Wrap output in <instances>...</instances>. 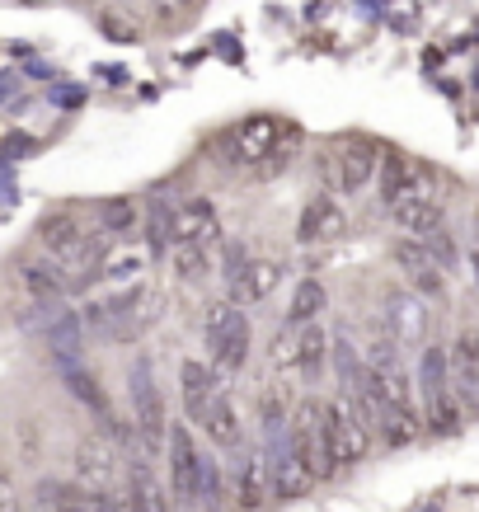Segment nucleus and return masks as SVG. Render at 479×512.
<instances>
[{
  "label": "nucleus",
  "mask_w": 479,
  "mask_h": 512,
  "mask_svg": "<svg viewBox=\"0 0 479 512\" xmlns=\"http://www.w3.org/2000/svg\"><path fill=\"white\" fill-rule=\"evenodd\" d=\"M414 390L418 409L428 433H461V395H456V376H451V353L442 343H423L414 367Z\"/></svg>",
  "instance_id": "1"
},
{
  "label": "nucleus",
  "mask_w": 479,
  "mask_h": 512,
  "mask_svg": "<svg viewBox=\"0 0 479 512\" xmlns=\"http://www.w3.org/2000/svg\"><path fill=\"white\" fill-rule=\"evenodd\" d=\"M202 348H207V362H212L221 376L245 372L249 353H254V329H249L245 306L217 301V306L207 311V320H202Z\"/></svg>",
  "instance_id": "2"
},
{
  "label": "nucleus",
  "mask_w": 479,
  "mask_h": 512,
  "mask_svg": "<svg viewBox=\"0 0 479 512\" xmlns=\"http://www.w3.org/2000/svg\"><path fill=\"white\" fill-rule=\"evenodd\" d=\"M127 404H132V428H137L141 447L165 451L174 423H170V409H165V390L155 386L151 357H137V362L127 367Z\"/></svg>",
  "instance_id": "3"
},
{
  "label": "nucleus",
  "mask_w": 479,
  "mask_h": 512,
  "mask_svg": "<svg viewBox=\"0 0 479 512\" xmlns=\"http://www.w3.org/2000/svg\"><path fill=\"white\" fill-rule=\"evenodd\" d=\"M207 466L212 456L198 447L193 428L174 423L170 428V442H165V484L179 508H202V484H207Z\"/></svg>",
  "instance_id": "4"
},
{
  "label": "nucleus",
  "mask_w": 479,
  "mask_h": 512,
  "mask_svg": "<svg viewBox=\"0 0 479 512\" xmlns=\"http://www.w3.org/2000/svg\"><path fill=\"white\" fill-rule=\"evenodd\" d=\"M320 433H325V451H329V466H334V470L357 466V461H362V456L371 451V428L357 419V414L339 400V395H334V400H325Z\"/></svg>",
  "instance_id": "5"
},
{
  "label": "nucleus",
  "mask_w": 479,
  "mask_h": 512,
  "mask_svg": "<svg viewBox=\"0 0 479 512\" xmlns=\"http://www.w3.org/2000/svg\"><path fill=\"white\" fill-rule=\"evenodd\" d=\"M123 508L127 512H174L170 484L151 466V451L132 447L123 461Z\"/></svg>",
  "instance_id": "6"
},
{
  "label": "nucleus",
  "mask_w": 479,
  "mask_h": 512,
  "mask_svg": "<svg viewBox=\"0 0 479 512\" xmlns=\"http://www.w3.org/2000/svg\"><path fill=\"white\" fill-rule=\"evenodd\" d=\"M376 198L386 212H400L409 202H423V198H437V179L418 160H404V156H390L381 160V174H376Z\"/></svg>",
  "instance_id": "7"
},
{
  "label": "nucleus",
  "mask_w": 479,
  "mask_h": 512,
  "mask_svg": "<svg viewBox=\"0 0 479 512\" xmlns=\"http://www.w3.org/2000/svg\"><path fill=\"white\" fill-rule=\"evenodd\" d=\"M390 259H395V268L404 273V287L414 296H423V301H442V296H447V268L428 254L423 240L400 235V240L390 245Z\"/></svg>",
  "instance_id": "8"
},
{
  "label": "nucleus",
  "mask_w": 479,
  "mask_h": 512,
  "mask_svg": "<svg viewBox=\"0 0 479 512\" xmlns=\"http://www.w3.org/2000/svg\"><path fill=\"white\" fill-rule=\"evenodd\" d=\"M381 311H386V315H381V329H386L400 348H418V343L428 339V325H433L428 301H423V296H414L409 287L386 292V306H381Z\"/></svg>",
  "instance_id": "9"
},
{
  "label": "nucleus",
  "mask_w": 479,
  "mask_h": 512,
  "mask_svg": "<svg viewBox=\"0 0 479 512\" xmlns=\"http://www.w3.org/2000/svg\"><path fill=\"white\" fill-rule=\"evenodd\" d=\"M292 137V127L282 123V118H245V123L231 127V137H226V151H231L240 165H259V160H268L273 151H278L282 141Z\"/></svg>",
  "instance_id": "10"
},
{
  "label": "nucleus",
  "mask_w": 479,
  "mask_h": 512,
  "mask_svg": "<svg viewBox=\"0 0 479 512\" xmlns=\"http://www.w3.org/2000/svg\"><path fill=\"white\" fill-rule=\"evenodd\" d=\"M118 475H123V461H118V447L109 437H80L76 442V484H85L90 494H113L118 489Z\"/></svg>",
  "instance_id": "11"
},
{
  "label": "nucleus",
  "mask_w": 479,
  "mask_h": 512,
  "mask_svg": "<svg viewBox=\"0 0 479 512\" xmlns=\"http://www.w3.org/2000/svg\"><path fill=\"white\" fill-rule=\"evenodd\" d=\"M263 461H268V484H273V498H301L315 489V475L306 470V461L296 456V447L287 442V433L268 437V451H263Z\"/></svg>",
  "instance_id": "12"
},
{
  "label": "nucleus",
  "mask_w": 479,
  "mask_h": 512,
  "mask_svg": "<svg viewBox=\"0 0 479 512\" xmlns=\"http://www.w3.org/2000/svg\"><path fill=\"white\" fill-rule=\"evenodd\" d=\"M348 231V212L334 193H315L296 217V245H329Z\"/></svg>",
  "instance_id": "13"
},
{
  "label": "nucleus",
  "mask_w": 479,
  "mask_h": 512,
  "mask_svg": "<svg viewBox=\"0 0 479 512\" xmlns=\"http://www.w3.org/2000/svg\"><path fill=\"white\" fill-rule=\"evenodd\" d=\"M278 287H282V264L254 254L245 268H235L231 278H226V301H235V306H263Z\"/></svg>",
  "instance_id": "14"
},
{
  "label": "nucleus",
  "mask_w": 479,
  "mask_h": 512,
  "mask_svg": "<svg viewBox=\"0 0 479 512\" xmlns=\"http://www.w3.org/2000/svg\"><path fill=\"white\" fill-rule=\"evenodd\" d=\"M376 174H381V156H376L371 141H343L339 151H334V184H339L343 198H353V193L371 188L376 184Z\"/></svg>",
  "instance_id": "15"
},
{
  "label": "nucleus",
  "mask_w": 479,
  "mask_h": 512,
  "mask_svg": "<svg viewBox=\"0 0 479 512\" xmlns=\"http://www.w3.org/2000/svg\"><path fill=\"white\" fill-rule=\"evenodd\" d=\"M193 428H202V437H207L217 451H226V456L245 451V423H240V409H235V400L226 390L193 419Z\"/></svg>",
  "instance_id": "16"
},
{
  "label": "nucleus",
  "mask_w": 479,
  "mask_h": 512,
  "mask_svg": "<svg viewBox=\"0 0 479 512\" xmlns=\"http://www.w3.org/2000/svg\"><path fill=\"white\" fill-rule=\"evenodd\" d=\"M221 372L207 362V357H184L179 362V395H184V414H188V423L198 419L207 404L221 395Z\"/></svg>",
  "instance_id": "17"
},
{
  "label": "nucleus",
  "mask_w": 479,
  "mask_h": 512,
  "mask_svg": "<svg viewBox=\"0 0 479 512\" xmlns=\"http://www.w3.org/2000/svg\"><path fill=\"white\" fill-rule=\"evenodd\" d=\"M174 235H179V245L212 249L221 240L217 202H212V198H184V202H179V217H174Z\"/></svg>",
  "instance_id": "18"
},
{
  "label": "nucleus",
  "mask_w": 479,
  "mask_h": 512,
  "mask_svg": "<svg viewBox=\"0 0 479 512\" xmlns=\"http://www.w3.org/2000/svg\"><path fill=\"white\" fill-rule=\"evenodd\" d=\"M231 480H235V503H240V508H259L263 498L273 494V484H268V461H263L259 447L235 451Z\"/></svg>",
  "instance_id": "19"
},
{
  "label": "nucleus",
  "mask_w": 479,
  "mask_h": 512,
  "mask_svg": "<svg viewBox=\"0 0 479 512\" xmlns=\"http://www.w3.org/2000/svg\"><path fill=\"white\" fill-rule=\"evenodd\" d=\"M174 217H179V202H170V198L146 202L141 226H146V254H151V259H170L174 245H179V235H174Z\"/></svg>",
  "instance_id": "20"
},
{
  "label": "nucleus",
  "mask_w": 479,
  "mask_h": 512,
  "mask_svg": "<svg viewBox=\"0 0 479 512\" xmlns=\"http://www.w3.org/2000/svg\"><path fill=\"white\" fill-rule=\"evenodd\" d=\"M19 282H24V292L33 296V301H62L66 292H71V278H66L62 268L52 264V259H24V264H19Z\"/></svg>",
  "instance_id": "21"
},
{
  "label": "nucleus",
  "mask_w": 479,
  "mask_h": 512,
  "mask_svg": "<svg viewBox=\"0 0 479 512\" xmlns=\"http://www.w3.org/2000/svg\"><path fill=\"white\" fill-rule=\"evenodd\" d=\"M329 311V287L320 278H296L292 301H287V329H310L320 325V315Z\"/></svg>",
  "instance_id": "22"
},
{
  "label": "nucleus",
  "mask_w": 479,
  "mask_h": 512,
  "mask_svg": "<svg viewBox=\"0 0 479 512\" xmlns=\"http://www.w3.org/2000/svg\"><path fill=\"white\" fill-rule=\"evenodd\" d=\"M390 217H395L400 235H409V240H433V235L447 231V207H442L437 198L409 202V207H400V212H390Z\"/></svg>",
  "instance_id": "23"
},
{
  "label": "nucleus",
  "mask_w": 479,
  "mask_h": 512,
  "mask_svg": "<svg viewBox=\"0 0 479 512\" xmlns=\"http://www.w3.org/2000/svg\"><path fill=\"white\" fill-rule=\"evenodd\" d=\"M334 362L329 353V329L325 325H310V329H296V376H306V381H320L325 367Z\"/></svg>",
  "instance_id": "24"
},
{
  "label": "nucleus",
  "mask_w": 479,
  "mask_h": 512,
  "mask_svg": "<svg viewBox=\"0 0 479 512\" xmlns=\"http://www.w3.org/2000/svg\"><path fill=\"white\" fill-rule=\"evenodd\" d=\"M38 508L43 512H94V494L76 480H43L38 484Z\"/></svg>",
  "instance_id": "25"
},
{
  "label": "nucleus",
  "mask_w": 479,
  "mask_h": 512,
  "mask_svg": "<svg viewBox=\"0 0 479 512\" xmlns=\"http://www.w3.org/2000/svg\"><path fill=\"white\" fill-rule=\"evenodd\" d=\"M80 334H85V320L76 311H62L52 320V329H47V343H52V353H57L62 367H76L80 362Z\"/></svg>",
  "instance_id": "26"
},
{
  "label": "nucleus",
  "mask_w": 479,
  "mask_h": 512,
  "mask_svg": "<svg viewBox=\"0 0 479 512\" xmlns=\"http://www.w3.org/2000/svg\"><path fill=\"white\" fill-rule=\"evenodd\" d=\"M170 268H174V278L184 282V287H202V282L212 278V249H202V245H174L170 254Z\"/></svg>",
  "instance_id": "27"
},
{
  "label": "nucleus",
  "mask_w": 479,
  "mask_h": 512,
  "mask_svg": "<svg viewBox=\"0 0 479 512\" xmlns=\"http://www.w3.org/2000/svg\"><path fill=\"white\" fill-rule=\"evenodd\" d=\"M146 264H151V254H146V249H113L109 259L99 264L94 282H132V278L146 273Z\"/></svg>",
  "instance_id": "28"
},
{
  "label": "nucleus",
  "mask_w": 479,
  "mask_h": 512,
  "mask_svg": "<svg viewBox=\"0 0 479 512\" xmlns=\"http://www.w3.org/2000/svg\"><path fill=\"white\" fill-rule=\"evenodd\" d=\"M141 217H146V212H141V207H137L132 198H113V202H104V207H99V226H104L109 235L132 231V226H137Z\"/></svg>",
  "instance_id": "29"
},
{
  "label": "nucleus",
  "mask_w": 479,
  "mask_h": 512,
  "mask_svg": "<svg viewBox=\"0 0 479 512\" xmlns=\"http://www.w3.org/2000/svg\"><path fill=\"white\" fill-rule=\"evenodd\" d=\"M423 245H428V254H433L437 264L447 268H456V240H451V231H442V235H433V240H423Z\"/></svg>",
  "instance_id": "30"
},
{
  "label": "nucleus",
  "mask_w": 479,
  "mask_h": 512,
  "mask_svg": "<svg viewBox=\"0 0 479 512\" xmlns=\"http://www.w3.org/2000/svg\"><path fill=\"white\" fill-rule=\"evenodd\" d=\"M0 512H24V494H19L10 470H0Z\"/></svg>",
  "instance_id": "31"
},
{
  "label": "nucleus",
  "mask_w": 479,
  "mask_h": 512,
  "mask_svg": "<svg viewBox=\"0 0 479 512\" xmlns=\"http://www.w3.org/2000/svg\"><path fill=\"white\" fill-rule=\"evenodd\" d=\"M151 5L165 24H179V19H188V10H193V0H151Z\"/></svg>",
  "instance_id": "32"
},
{
  "label": "nucleus",
  "mask_w": 479,
  "mask_h": 512,
  "mask_svg": "<svg viewBox=\"0 0 479 512\" xmlns=\"http://www.w3.org/2000/svg\"><path fill=\"white\" fill-rule=\"evenodd\" d=\"M94 512H127L123 494H118V489H113V494H94Z\"/></svg>",
  "instance_id": "33"
},
{
  "label": "nucleus",
  "mask_w": 479,
  "mask_h": 512,
  "mask_svg": "<svg viewBox=\"0 0 479 512\" xmlns=\"http://www.w3.org/2000/svg\"><path fill=\"white\" fill-rule=\"evenodd\" d=\"M99 24H104V33H113V38H137V29H132V24H123V19H99Z\"/></svg>",
  "instance_id": "34"
},
{
  "label": "nucleus",
  "mask_w": 479,
  "mask_h": 512,
  "mask_svg": "<svg viewBox=\"0 0 479 512\" xmlns=\"http://www.w3.org/2000/svg\"><path fill=\"white\" fill-rule=\"evenodd\" d=\"M80 5H94V0H80Z\"/></svg>",
  "instance_id": "35"
},
{
  "label": "nucleus",
  "mask_w": 479,
  "mask_h": 512,
  "mask_svg": "<svg viewBox=\"0 0 479 512\" xmlns=\"http://www.w3.org/2000/svg\"><path fill=\"white\" fill-rule=\"evenodd\" d=\"M29 5H38V0H29Z\"/></svg>",
  "instance_id": "36"
}]
</instances>
